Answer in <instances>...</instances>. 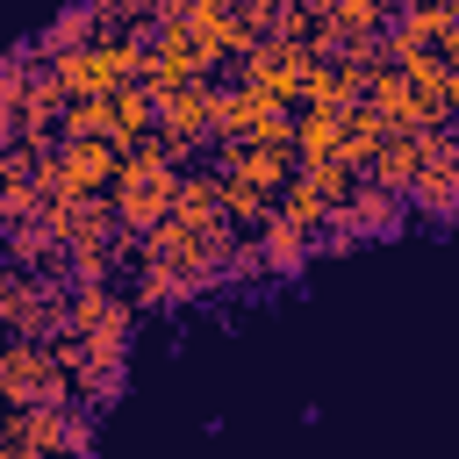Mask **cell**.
Instances as JSON below:
<instances>
[{
	"label": "cell",
	"mask_w": 459,
	"mask_h": 459,
	"mask_svg": "<svg viewBox=\"0 0 459 459\" xmlns=\"http://www.w3.org/2000/svg\"><path fill=\"white\" fill-rule=\"evenodd\" d=\"M172 201H179V179H172L151 151L122 165V215H129V222H158V208H172Z\"/></svg>",
	"instance_id": "cell-3"
},
{
	"label": "cell",
	"mask_w": 459,
	"mask_h": 459,
	"mask_svg": "<svg viewBox=\"0 0 459 459\" xmlns=\"http://www.w3.org/2000/svg\"><path fill=\"white\" fill-rule=\"evenodd\" d=\"M50 179H57V194H93V186L122 179V143H108V136H65Z\"/></svg>",
	"instance_id": "cell-1"
},
{
	"label": "cell",
	"mask_w": 459,
	"mask_h": 459,
	"mask_svg": "<svg viewBox=\"0 0 459 459\" xmlns=\"http://www.w3.org/2000/svg\"><path fill=\"white\" fill-rule=\"evenodd\" d=\"M129 72H136L129 43H93V50H65L57 57V86L65 93H115Z\"/></svg>",
	"instance_id": "cell-2"
}]
</instances>
